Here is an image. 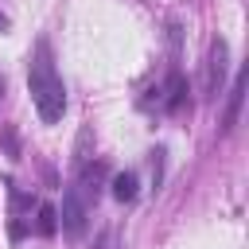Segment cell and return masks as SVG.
Here are the masks:
<instances>
[{"mask_svg": "<svg viewBox=\"0 0 249 249\" xmlns=\"http://www.w3.org/2000/svg\"><path fill=\"white\" fill-rule=\"evenodd\" d=\"M27 89H31V101H35L43 124L62 121V113H66V86H62V78H58V70H54V58H51V47H47L43 39L35 43V54H31Z\"/></svg>", "mask_w": 249, "mask_h": 249, "instance_id": "obj_1", "label": "cell"}, {"mask_svg": "<svg viewBox=\"0 0 249 249\" xmlns=\"http://www.w3.org/2000/svg\"><path fill=\"white\" fill-rule=\"evenodd\" d=\"M226 70H230V47H226V39H214L210 43V54H206V74H202V93L206 97H218L222 93Z\"/></svg>", "mask_w": 249, "mask_h": 249, "instance_id": "obj_2", "label": "cell"}, {"mask_svg": "<svg viewBox=\"0 0 249 249\" xmlns=\"http://www.w3.org/2000/svg\"><path fill=\"white\" fill-rule=\"evenodd\" d=\"M86 222H89V206L78 198V191L70 187L66 195H62V210H58V226H62V233L70 237V241H78V237H86Z\"/></svg>", "mask_w": 249, "mask_h": 249, "instance_id": "obj_3", "label": "cell"}, {"mask_svg": "<svg viewBox=\"0 0 249 249\" xmlns=\"http://www.w3.org/2000/svg\"><path fill=\"white\" fill-rule=\"evenodd\" d=\"M82 171H78V198L86 202V206H93L97 202V195H101V183H105V163L101 160H93V163H78Z\"/></svg>", "mask_w": 249, "mask_h": 249, "instance_id": "obj_4", "label": "cell"}, {"mask_svg": "<svg viewBox=\"0 0 249 249\" xmlns=\"http://www.w3.org/2000/svg\"><path fill=\"white\" fill-rule=\"evenodd\" d=\"M241 101H245V70L233 78V89H230V101H226V121H222V132H230L241 117Z\"/></svg>", "mask_w": 249, "mask_h": 249, "instance_id": "obj_5", "label": "cell"}, {"mask_svg": "<svg viewBox=\"0 0 249 249\" xmlns=\"http://www.w3.org/2000/svg\"><path fill=\"white\" fill-rule=\"evenodd\" d=\"M35 233H43V237H54L58 233V210L51 202H39L35 206Z\"/></svg>", "mask_w": 249, "mask_h": 249, "instance_id": "obj_6", "label": "cell"}, {"mask_svg": "<svg viewBox=\"0 0 249 249\" xmlns=\"http://www.w3.org/2000/svg\"><path fill=\"white\" fill-rule=\"evenodd\" d=\"M183 93H187V82H183L179 70H171L167 74V86H163V109H179L183 105Z\"/></svg>", "mask_w": 249, "mask_h": 249, "instance_id": "obj_7", "label": "cell"}, {"mask_svg": "<svg viewBox=\"0 0 249 249\" xmlns=\"http://www.w3.org/2000/svg\"><path fill=\"white\" fill-rule=\"evenodd\" d=\"M113 198H117V202H132V198H136V171L113 175Z\"/></svg>", "mask_w": 249, "mask_h": 249, "instance_id": "obj_8", "label": "cell"}, {"mask_svg": "<svg viewBox=\"0 0 249 249\" xmlns=\"http://www.w3.org/2000/svg\"><path fill=\"white\" fill-rule=\"evenodd\" d=\"M8 27H12V19H8V16H4V12H0V35H4V31H8Z\"/></svg>", "mask_w": 249, "mask_h": 249, "instance_id": "obj_9", "label": "cell"}, {"mask_svg": "<svg viewBox=\"0 0 249 249\" xmlns=\"http://www.w3.org/2000/svg\"><path fill=\"white\" fill-rule=\"evenodd\" d=\"M0 97H4V78H0Z\"/></svg>", "mask_w": 249, "mask_h": 249, "instance_id": "obj_10", "label": "cell"}]
</instances>
